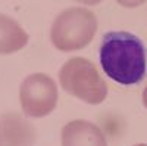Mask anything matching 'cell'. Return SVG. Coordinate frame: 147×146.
<instances>
[{"label":"cell","mask_w":147,"mask_h":146,"mask_svg":"<svg viewBox=\"0 0 147 146\" xmlns=\"http://www.w3.org/2000/svg\"><path fill=\"white\" fill-rule=\"evenodd\" d=\"M99 59L105 74L119 84L132 86L146 77V47L128 31L106 33L99 47Z\"/></svg>","instance_id":"1"},{"label":"cell","mask_w":147,"mask_h":146,"mask_svg":"<svg viewBox=\"0 0 147 146\" xmlns=\"http://www.w3.org/2000/svg\"><path fill=\"white\" fill-rule=\"evenodd\" d=\"M99 28V22L87 7H69L55 18L50 41L60 52H77L88 46Z\"/></svg>","instance_id":"2"},{"label":"cell","mask_w":147,"mask_h":146,"mask_svg":"<svg viewBox=\"0 0 147 146\" xmlns=\"http://www.w3.org/2000/svg\"><path fill=\"white\" fill-rule=\"evenodd\" d=\"M59 84L68 94L88 103L100 105L107 96V84L99 69L85 58H71L59 69Z\"/></svg>","instance_id":"3"},{"label":"cell","mask_w":147,"mask_h":146,"mask_svg":"<svg viewBox=\"0 0 147 146\" xmlns=\"http://www.w3.org/2000/svg\"><path fill=\"white\" fill-rule=\"evenodd\" d=\"M57 99V84L44 72L30 74L19 86L21 108L28 118H44L50 115L56 109Z\"/></svg>","instance_id":"4"},{"label":"cell","mask_w":147,"mask_h":146,"mask_svg":"<svg viewBox=\"0 0 147 146\" xmlns=\"http://www.w3.org/2000/svg\"><path fill=\"white\" fill-rule=\"evenodd\" d=\"M35 127L27 115L18 112L0 114V146H34Z\"/></svg>","instance_id":"5"},{"label":"cell","mask_w":147,"mask_h":146,"mask_svg":"<svg viewBox=\"0 0 147 146\" xmlns=\"http://www.w3.org/2000/svg\"><path fill=\"white\" fill-rule=\"evenodd\" d=\"M62 146H107L103 130L87 120H72L60 130Z\"/></svg>","instance_id":"6"},{"label":"cell","mask_w":147,"mask_h":146,"mask_svg":"<svg viewBox=\"0 0 147 146\" xmlns=\"http://www.w3.org/2000/svg\"><path fill=\"white\" fill-rule=\"evenodd\" d=\"M28 33L13 18L0 14V55H12L28 44Z\"/></svg>","instance_id":"7"},{"label":"cell","mask_w":147,"mask_h":146,"mask_svg":"<svg viewBox=\"0 0 147 146\" xmlns=\"http://www.w3.org/2000/svg\"><path fill=\"white\" fill-rule=\"evenodd\" d=\"M147 0H116V3L122 7H127V9H134V7H138L141 5H144Z\"/></svg>","instance_id":"8"},{"label":"cell","mask_w":147,"mask_h":146,"mask_svg":"<svg viewBox=\"0 0 147 146\" xmlns=\"http://www.w3.org/2000/svg\"><path fill=\"white\" fill-rule=\"evenodd\" d=\"M74 2L81 3V5H84V6H96V5H99L102 0H74Z\"/></svg>","instance_id":"9"},{"label":"cell","mask_w":147,"mask_h":146,"mask_svg":"<svg viewBox=\"0 0 147 146\" xmlns=\"http://www.w3.org/2000/svg\"><path fill=\"white\" fill-rule=\"evenodd\" d=\"M141 99H143V105H144V108L147 109V86L144 87V90H143V96H141Z\"/></svg>","instance_id":"10"},{"label":"cell","mask_w":147,"mask_h":146,"mask_svg":"<svg viewBox=\"0 0 147 146\" xmlns=\"http://www.w3.org/2000/svg\"><path fill=\"white\" fill-rule=\"evenodd\" d=\"M134 146H147L146 143H137V145H134Z\"/></svg>","instance_id":"11"}]
</instances>
